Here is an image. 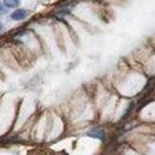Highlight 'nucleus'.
<instances>
[{
	"instance_id": "obj_1",
	"label": "nucleus",
	"mask_w": 155,
	"mask_h": 155,
	"mask_svg": "<svg viewBox=\"0 0 155 155\" xmlns=\"http://www.w3.org/2000/svg\"><path fill=\"white\" fill-rule=\"evenodd\" d=\"M86 134H87L88 137L97 138V139H101V140H103V139H104V136H105L104 131H103L102 128H99V127H93V128H91L90 131H87Z\"/></svg>"
},
{
	"instance_id": "obj_3",
	"label": "nucleus",
	"mask_w": 155,
	"mask_h": 155,
	"mask_svg": "<svg viewBox=\"0 0 155 155\" xmlns=\"http://www.w3.org/2000/svg\"><path fill=\"white\" fill-rule=\"evenodd\" d=\"M2 4L8 8H15L19 6L21 0H2Z\"/></svg>"
},
{
	"instance_id": "obj_4",
	"label": "nucleus",
	"mask_w": 155,
	"mask_h": 155,
	"mask_svg": "<svg viewBox=\"0 0 155 155\" xmlns=\"http://www.w3.org/2000/svg\"><path fill=\"white\" fill-rule=\"evenodd\" d=\"M5 12V8H4V6H2V2H0V12Z\"/></svg>"
},
{
	"instance_id": "obj_2",
	"label": "nucleus",
	"mask_w": 155,
	"mask_h": 155,
	"mask_svg": "<svg viewBox=\"0 0 155 155\" xmlns=\"http://www.w3.org/2000/svg\"><path fill=\"white\" fill-rule=\"evenodd\" d=\"M28 11L25 8H16L12 13H11V18L15 21H22L28 16Z\"/></svg>"
},
{
	"instance_id": "obj_5",
	"label": "nucleus",
	"mask_w": 155,
	"mask_h": 155,
	"mask_svg": "<svg viewBox=\"0 0 155 155\" xmlns=\"http://www.w3.org/2000/svg\"><path fill=\"white\" fill-rule=\"evenodd\" d=\"M1 29H2V24L0 23V30H1Z\"/></svg>"
}]
</instances>
